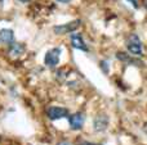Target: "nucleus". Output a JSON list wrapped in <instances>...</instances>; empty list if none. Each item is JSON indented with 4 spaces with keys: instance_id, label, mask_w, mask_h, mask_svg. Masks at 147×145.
I'll list each match as a JSON object with an SVG mask.
<instances>
[{
    "instance_id": "obj_1",
    "label": "nucleus",
    "mask_w": 147,
    "mask_h": 145,
    "mask_svg": "<svg viewBox=\"0 0 147 145\" xmlns=\"http://www.w3.org/2000/svg\"><path fill=\"white\" fill-rule=\"evenodd\" d=\"M127 48H128V50H129V53L133 54V55H141L143 51L142 43H141L140 37H138L136 33H132V35L128 37Z\"/></svg>"
},
{
    "instance_id": "obj_2",
    "label": "nucleus",
    "mask_w": 147,
    "mask_h": 145,
    "mask_svg": "<svg viewBox=\"0 0 147 145\" xmlns=\"http://www.w3.org/2000/svg\"><path fill=\"white\" fill-rule=\"evenodd\" d=\"M81 25V21L80 19H76L72 21L70 23H66V25H61V26H54L53 31L57 33V35H65V33H71L79 26Z\"/></svg>"
},
{
    "instance_id": "obj_3",
    "label": "nucleus",
    "mask_w": 147,
    "mask_h": 145,
    "mask_svg": "<svg viewBox=\"0 0 147 145\" xmlns=\"http://www.w3.org/2000/svg\"><path fill=\"white\" fill-rule=\"evenodd\" d=\"M59 57H61V49L59 48H53L51 50L47 51L44 62L48 67H56L59 62Z\"/></svg>"
},
{
    "instance_id": "obj_4",
    "label": "nucleus",
    "mask_w": 147,
    "mask_h": 145,
    "mask_svg": "<svg viewBox=\"0 0 147 145\" xmlns=\"http://www.w3.org/2000/svg\"><path fill=\"white\" fill-rule=\"evenodd\" d=\"M47 114H48V117L52 121L61 120L63 117H69V109L62 108V107H51L47 110Z\"/></svg>"
},
{
    "instance_id": "obj_5",
    "label": "nucleus",
    "mask_w": 147,
    "mask_h": 145,
    "mask_svg": "<svg viewBox=\"0 0 147 145\" xmlns=\"http://www.w3.org/2000/svg\"><path fill=\"white\" fill-rule=\"evenodd\" d=\"M69 122H70V127L72 130H80L84 125V116L81 113H75L71 114L69 117Z\"/></svg>"
},
{
    "instance_id": "obj_6",
    "label": "nucleus",
    "mask_w": 147,
    "mask_h": 145,
    "mask_svg": "<svg viewBox=\"0 0 147 145\" xmlns=\"http://www.w3.org/2000/svg\"><path fill=\"white\" fill-rule=\"evenodd\" d=\"M109 125V118L106 114H98L94 118V130L96 131H103L107 128Z\"/></svg>"
},
{
    "instance_id": "obj_7",
    "label": "nucleus",
    "mask_w": 147,
    "mask_h": 145,
    "mask_svg": "<svg viewBox=\"0 0 147 145\" xmlns=\"http://www.w3.org/2000/svg\"><path fill=\"white\" fill-rule=\"evenodd\" d=\"M13 40H14V33L9 28H4L0 31V44H5V45H12Z\"/></svg>"
},
{
    "instance_id": "obj_8",
    "label": "nucleus",
    "mask_w": 147,
    "mask_h": 145,
    "mask_svg": "<svg viewBox=\"0 0 147 145\" xmlns=\"http://www.w3.org/2000/svg\"><path fill=\"white\" fill-rule=\"evenodd\" d=\"M71 44L75 49H79V50H83V51H86L88 48H86L85 43L83 40V36L80 33H72L71 35Z\"/></svg>"
},
{
    "instance_id": "obj_9",
    "label": "nucleus",
    "mask_w": 147,
    "mask_h": 145,
    "mask_svg": "<svg viewBox=\"0 0 147 145\" xmlns=\"http://www.w3.org/2000/svg\"><path fill=\"white\" fill-rule=\"evenodd\" d=\"M23 50H25V46L22 45V44H18V43H13L12 45H10V55L13 57H18L20 54L23 53Z\"/></svg>"
},
{
    "instance_id": "obj_10",
    "label": "nucleus",
    "mask_w": 147,
    "mask_h": 145,
    "mask_svg": "<svg viewBox=\"0 0 147 145\" xmlns=\"http://www.w3.org/2000/svg\"><path fill=\"white\" fill-rule=\"evenodd\" d=\"M129 3H132V5L134 8H138V0H128Z\"/></svg>"
},
{
    "instance_id": "obj_11",
    "label": "nucleus",
    "mask_w": 147,
    "mask_h": 145,
    "mask_svg": "<svg viewBox=\"0 0 147 145\" xmlns=\"http://www.w3.org/2000/svg\"><path fill=\"white\" fill-rule=\"evenodd\" d=\"M80 145H101V144H96V143H90V141H83Z\"/></svg>"
},
{
    "instance_id": "obj_12",
    "label": "nucleus",
    "mask_w": 147,
    "mask_h": 145,
    "mask_svg": "<svg viewBox=\"0 0 147 145\" xmlns=\"http://www.w3.org/2000/svg\"><path fill=\"white\" fill-rule=\"evenodd\" d=\"M57 145H71V144H70L69 141H61V143H58Z\"/></svg>"
},
{
    "instance_id": "obj_13",
    "label": "nucleus",
    "mask_w": 147,
    "mask_h": 145,
    "mask_svg": "<svg viewBox=\"0 0 147 145\" xmlns=\"http://www.w3.org/2000/svg\"><path fill=\"white\" fill-rule=\"evenodd\" d=\"M21 3H30V1H36V0H20Z\"/></svg>"
},
{
    "instance_id": "obj_14",
    "label": "nucleus",
    "mask_w": 147,
    "mask_h": 145,
    "mask_svg": "<svg viewBox=\"0 0 147 145\" xmlns=\"http://www.w3.org/2000/svg\"><path fill=\"white\" fill-rule=\"evenodd\" d=\"M57 1H59V3H63V4H66V3H69L70 0H57Z\"/></svg>"
},
{
    "instance_id": "obj_15",
    "label": "nucleus",
    "mask_w": 147,
    "mask_h": 145,
    "mask_svg": "<svg viewBox=\"0 0 147 145\" xmlns=\"http://www.w3.org/2000/svg\"><path fill=\"white\" fill-rule=\"evenodd\" d=\"M143 1H145V3H143V4H145V7L147 8V0H143Z\"/></svg>"
},
{
    "instance_id": "obj_16",
    "label": "nucleus",
    "mask_w": 147,
    "mask_h": 145,
    "mask_svg": "<svg viewBox=\"0 0 147 145\" xmlns=\"http://www.w3.org/2000/svg\"><path fill=\"white\" fill-rule=\"evenodd\" d=\"M145 132L147 134V123H146V126H145Z\"/></svg>"
}]
</instances>
